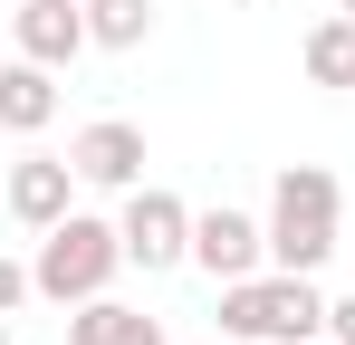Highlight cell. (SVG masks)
Wrapping results in <instances>:
<instances>
[{
    "mask_svg": "<svg viewBox=\"0 0 355 345\" xmlns=\"http://www.w3.org/2000/svg\"><path fill=\"white\" fill-rule=\"evenodd\" d=\"M336 211H346L336 172L327 163H288L279 182H269V259L317 278V269L336 259Z\"/></svg>",
    "mask_w": 355,
    "mask_h": 345,
    "instance_id": "1",
    "label": "cell"
},
{
    "mask_svg": "<svg viewBox=\"0 0 355 345\" xmlns=\"http://www.w3.org/2000/svg\"><path fill=\"white\" fill-rule=\"evenodd\" d=\"M221 336H240V345H317V336H327V297H317L307 269L231 278V288H221Z\"/></svg>",
    "mask_w": 355,
    "mask_h": 345,
    "instance_id": "2",
    "label": "cell"
},
{
    "mask_svg": "<svg viewBox=\"0 0 355 345\" xmlns=\"http://www.w3.org/2000/svg\"><path fill=\"white\" fill-rule=\"evenodd\" d=\"M125 269V230L96 221V211H67V221L39 230V259H29V278L39 297H58V307H87V297H106V278Z\"/></svg>",
    "mask_w": 355,
    "mask_h": 345,
    "instance_id": "3",
    "label": "cell"
},
{
    "mask_svg": "<svg viewBox=\"0 0 355 345\" xmlns=\"http://www.w3.org/2000/svg\"><path fill=\"white\" fill-rule=\"evenodd\" d=\"M116 230H125V269H182L192 259V211H182L164 182H135Z\"/></svg>",
    "mask_w": 355,
    "mask_h": 345,
    "instance_id": "4",
    "label": "cell"
},
{
    "mask_svg": "<svg viewBox=\"0 0 355 345\" xmlns=\"http://www.w3.org/2000/svg\"><path fill=\"white\" fill-rule=\"evenodd\" d=\"M192 259L211 269V278H259V259H269V221H250V211H192Z\"/></svg>",
    "mask_w": 355,
    "mask_h": 345,
    "instance_id": "5",
    "label": "cell"
},
{
    "mask_svg": "<svg viewBox=\"0 0 355 345\" xmlns=\"http://www.w3.org/2000/svg\"><path fill=\"white\" fill-rule=\"evenodd\" d=\"M67 163H77V182H96V192H135V182H144V125L96 115V125L67 144Z\"/></svg>",
    "mask_w": 355,
    "mask_h": 345,
    "instance_id": "6",
    "label": "cell"
},
{
    "mask_svg": "<svg viewBox=\"0 0 355 345\" xmlns=\"http://www.w3.org/2000/svg\"><path fill=\"white\" fill-rule=\"evenodd\" d=\"M10 39H19V57H39V67H77V57L96 48L87 39V0H19Z\"/></svg>",
    "mask_w": 355,
    "mask_h": 345,
    "instance_id": "7",
    "label": "cell"
},
{
    "mask_svg": "<svg viewBox=\"0 0 355 345\" xmlns=\"http://www.w3.org/2000/svg\"><path fill=\"white\" fill-rule=\"evenodd\" d=\"M77 163H58V154H19L10 163V221H29V230H49V221H67L77 202Z\"/></svg>",
    "mask_w": 355,
    "mask_h": 345,
    "instance_id": "8",
    "label": "cell"
},
{
    "mask_svg": "<svg viewBox=\"0 0 355 345\" xmlns=\"http://www.w3.org/2000/svg\"><path fill=\"white\" fill-rule=\"evenodd\" d=\"M49 115H58V67L10 57V67H0V134H39Z\"/></svg>",
    "mask_w": 355,
    "mask_h": 345,
    "instance_id": "9",
    "label": "cell"
},
{
    "mask_svg": "<svg viewBox=\"0 0 355 345\" xmlns=\"http://www.w3.org/2000/svg\"><path fill=\"white\" fill-rule=\"evenodd\" d=\"M67 345H164V317H144L125 297H87L67 317Z\"/></svg>",
    "mask_w": 355,
    "mask_h": 345,
    "instance_id": "10",
    "label": "cell"
},
{
    "mask_svg": "<svg viewBox=\"0 0 355 345\" xmlns=\"http://www.w3.org/2000/svg\"><path fill=\"white\" fill-rule=\"evenodd\" d=\"M307 77H317V87H355V19L346 10L307 29Z\"/></svg>",
    "mask_w": 355,
    "mask_h": 345,
    "instance_id": "11",
    "label": "cell"
},
{
    "mask_svg": "<svg viewBox=\"0 0 355 345\" xmlns=\"http://www.w3.org/2000/svg\"><path fill=\"white\" fill-rule=\"evenodd\" d=\"M87 39L96 48H144L154 39V0H87Z\"/></svg>",
    "mask_w": 355,
    "mask_h": 345,
    "instance_id": "12",
    "label": "cell"
},
{
    "mask_svg": "<svg viewBox=\"0 0 355 345\" xmlns=\"http://www.w3.org/2000/svg\"><path fill=\"white\" fill-rule=\"evenodd\" d=\"M19 297H39V278H29V269H19V259H0V317H10V307H19Z\"/></svg>",
    "mask_w": 355,
    "mask_h": 345,
    "instance_id": "13",
    "label": "cell"
},
{
    "mask_svg": "<svg viewBox=\"0 0 355 345\" xmlns=\"http://www.w3.org/2000/svg\"><path fill=\"white\" fill-rule=\"evenodd\" d=\"M327 336H336V345H355V297H327Z\"/></svg>",
    "mask_w": 355,
    "mask_h": 345,
    "instance_id": "14",
    "label": "cell"
},
{
    "mask_svg": "<svg viewBox=\"0 0 355 345\" xmlns=\"http://www.w3.org/2000/svg\"><path fill=\"white\" fill-rule=\"evenodd\" d=\"M231 10H259V0H231Z\"/></svg>",
    "mask_w": 355,
    "mask_h": 345,
    "instance_id": "15",
    "label": "cell"
},
{
    "mask_svg": "<svg viewBox=\"0 0 355 345\" xmlns=\"http://www.w3.org/2000/svg\"><path fill=\"white\" fill-rule=\"evenodd\" d=\"M336 10H346V19H355V0H336Z\"/></svg>",
    "mask_w": 355,
    "mask_h": 345,
    "instance_id": "16",
    "label": "cell"
},
{
    "mask_svg": "<svg viewBox=\"0 0 355 345\" xmlns=\"http://www.w3.org/2000/svg\"><path fill=\"white\" fill-rule=\"evenodd\" d=\"M0 345H10V326H0Z\"/></svg>",
    "mask_w": 355,
    "mask_h": 345,
    "instance_id": "17",
    "label": "cell"
},
{
    "mask_svg": "<svg viewBox=\"0 0 355 345\" xmlns=\"http://www.w3.org/2000/svg\"><path fill=\"white\" fill-rule=\"evenodd\" d=\"M317 345H336V336H317Z\"/></svg>",
    "mask_w": 355,
    "mask_h": 345,
    "instance_id": "18",
    "label": "cell"
}]
</instances>
